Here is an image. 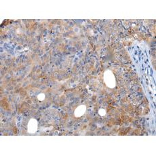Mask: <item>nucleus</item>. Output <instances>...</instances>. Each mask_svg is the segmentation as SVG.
<instances>
[{
	"instance_id": "nucleus-2",
	"label": "nucleus",
	"mask_w": 156,
	"mask_h": 156,
	"mask_svg": "<svg viewBox=\"0 0 156 156\" xmlns=\"http://www.w3.org/2000/svg\"><path fill=\"white\" fill-rule=\"evenodd\" d=\"M37 130V121L35 119H31L28 123V132L35 133Z\"/></svg>"
},
{
	"instance_id": "nucleus-5",
	"label": "nucleus",
	"mask_w": 156,
	"mask_h": 156,
	"mask_svg": "<svg viewBox=\"0 0 156 156\" xmlns=\"http://www.w3.org/2000/svg\"><path fill=\"white\" fill-rule=\"evenodd\" d=\"M99 114H100V115H102V116L106 114L105 110H104V109H100V111H99Z\"/></svg>"
},
{
	"instance_id": "nucleus-1",
	"label": "nucleus",
	"mask_w": 156,
	"mask_h": 156,
	"mask_svg": "<svg viewBox=\"0 0 156 156\" xmlns=\"http://www.w3.org/2000/svg\"><path fill=\"white\" fill-rule=\"evenodd\" d=\"M104 81L109 88H113L115 86V75L111 70H106L104 74Z\"/></svg>"
},
{
	"instance_id": "nucleus-4",
	"label": "nucleus",
	"mask_w": 156,
	"mask_h": 156,
	"mask_svg": "<svg viewBox=\"0 0 156 156\" xmlns=\"http://www.w3.org/2000/svg\"><path fill=\"white\" fill-rule=\"evenodd\" d=\"M37 98L39 100H43L45 98V95L43 94H40L39 95H38Z\"/></svg>"
},
{
	"instance_id": "nucleus-3",
	"label": "nucleus",
	"mask_w": 156,
	"mask_h": 156,
	"mask_svg": "<svg viewBox=\"0 0 156 156\" xmlns=\"http://www.w3.org/2000/svg\"><path fill=\"white\" fill-rule=\"evenodd\" d=\"M85 111H86V106L85 105H80L79 106L75 111V117H79L82 116L83 114L85 113Z\"/></svg>"
}]
</instances>
